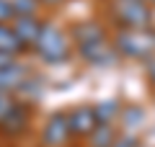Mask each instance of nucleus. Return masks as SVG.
Returning a JSON list of instances; mask_svg holds the SVG:
<instances>
[{"label": "nucleus", "mask_w": 155, "mask_h": 147, "mask_svg": "<svg viewBox=\"0 0 155 147\" xmlns=\"http://www.w3.org/2000/svg\"><path fill=\"white\" fill-rule=\"evenodd\" d=\"M96 114H98V121L111 124L116 114H122V109H119V103H116V101H101V103L96 106Z\"/></svg>", "instance_id": "nucleus-12"}, {"label": "nucleus", "mask_w": 155, "mask_h": 147, "mask_svg": "<svg viewBox=\"0 0 155 147\" xmlns=\"http://www.w3.org/2000/svg\"><path fill=\"white\" fill-rule=\"evenodd\" d=\"M0 52H8V54H16V52H23L21 41H18L13 26L8 23H0Z\"/></svg>", "instance_id": "nucleus-11"}, {"label": "nucleus", "mask_w": 155, "mask_h": 147, "mask_svg": "<svg viewBox=\"0 0 155 147\" xmlns=\"http://www.w3.org/2000/svg\"><path fill=\"white\" fill-rule=\"evenodd\" d=\"M137 147H145V145H137Z\"/></svg>", "instance_id": "nucleus-22"}, {"label": "nucleus", "mask_w": 155, "mask_h": 147, "mask_svg": "<svg viewBox=\"0 0 155 147\" xmlns=\"http://www.w3.org/2000/svg\"><path fill=\"white\" fill-rule=\"evenodd\" d=\"M111 147H137V139H134L132 134H122V137H116V139H114Z\"/></svg>", "instance_id": "nucleus-17"}, {"label": "nucleus", "mask_w": 155, "mask_h": 147, "mask_svg": "<svg viewBox=\"0 0 155 147\" xmlns=\"http://www.w3.org/2000/svg\"><path fill=\"white\" fill-rule=\"evenodd\" d=\"M39 8V0H13V13L16 16H34Z\"/></svg>", "instance_id": "nucleus-13"}, {"label": "nucleus", "mask_w": 155, "mask_h": 147, "mask_svg": "<svg viewBox=\"0 0 155 147\" xmlns=\"http://www.w3.org/2000/svg\"><path fill=\"white\" fill-rule=\"evenodd\" d=\"M114 47L124 57L147 60L155 54V34L150 28H122L114 39Z\"/></svg>", "instance_id": "nucleus-2"}, {"label": "nucleus", "mask_w": 155, "mask_h": 147, "mask_svg": "<svg viewBox=\"0 0 155 147\" xmlns=\"http://www.w3.org/2000/svg\"><path fill=\"white\" fill-rule=\"evenodd\" d=\"M26 77H28V70L21 65V62H13V65H8V67H0V90H5V93L18 90V88L26 83Z\"/></svg>", "instance_id": "nucleus-9"}, {"label": "nucleus", "mask_w": 155, "mask_h": 147, "mask_svg": "<svg viewBox=\"0 0 155 147\" xmlns=\"http://www.w3.org/2000/svg\"><path fill=\"white\" fill-rule=\"evenodd\" d=\"M111 13L122 28H150L153 23L147 0H111Z\"/></svg>", "instance_id": "nucleus-4"}, {"label": "nucleus", "mask_w": 155, "mask_h": 147, "mask_svg": "<svg viewBox=\"0 0 155 147\" xmlns=\"http://www.w3.org/2000/svg\"><path fill=\"white\" fill-rule=\"evenodd\" d=\"M8 18H16V13H13V0H0V23H5Z\"/></svg>", "instance_id": "nucleus-15"}, {"label": "nucleus", "mask_w": 155, "mask_h": 147, "mask_svg": "<svg viewBox=\"0 0 155 147\" xmlns=\"http://www.w3.org/2000/svg\"><path fill=\"white\" fill-rule=\"evenodd\" d=\"M16 103H18V101H16V98L11 96V93L0 90V121H3V119H5L8 114H11V109H13Z\"/></svg>", "instance_id": "nucleus-14"}, {"label": "nucleus", "mask_w": 155, "mask_h": 147, "mask_svg": "<svg viewBox=\"0 0 155 147\" xmlns=\"http://www.w3.org/2000/svg\"><path fill=\"white\" fill-rule=\"evenodd\" d=\"M67 119H70L72 137H78V139H83V137L88 139L91 132L101 124L98 114H96V106H78V109H72L70 114H67Z\"/></svg>", "instance_id": "nucleus-6"}, {"label": "nucleus", "mask_w": 155, "mask_h": 147, "mask_svg": "<svg viewBox=\"0 0 155 147\" xmlns=\"http://www.w3.org/2000/svg\"><path fill=\"white\" fill-rule=\"evenodd\" d=\"M70 137H72V132H70V119H67V114L54 111V114L47 119L44 129H41V147H65Z\"/></svg>", "instance_id": "nucleus-5"}, {"label": "nucleus", "mask_w": 155, "mask_h": 147, "mask_svg": "<svg viewBox=\"0 0 155 147\" xmlns=\"http://www.w3.org/2000/svg\"><path fill=\"white\" fill-rule=\"evenodd\" d=\"M147 5H155V0H147Z\"/></svg>", "instance_id": "nucleus-21"}, {"label": "nucleus", "mask_w": 155, "mask_h": 147, "mask_svg": "<svg viewBox=\"0 0 155 147\" xmlns=\"http://www.w3.org/2000/svg\"><path fill=\"white\" fill-rule=\"evenodd\" d=\"M145 72H147V80H150V85H153V90H155V54L145 60Z\"/></svg>", "instance_id": "nucleus-18"}, {"label": "nucleus", "mask_w": 155, "mask_h": 147, "mask_svg": "<svg viewBox=\"0 0 155 147\" xmlns=\"http://www.w3.org/2000/svg\"><path fill=\"white\" fill-rule=\"evenodd\" d=\"M153 21H155V16H153Z\"/></svg>", "instance_id": "nucleus-23"}, {"label": "nucleus", "mask_w": 155, "mask_h": 147, "mask_svg": "<svg viewBox=\"0 0 155 147\" xmlns=\"http://www.w3.org/2000/svg\"><path fill=\"white\" fill-rule=\"evenodd\" d=\"M28 121H31V106L21 101V103H16L11 109V114H8L5 119L0 121V132L5 137H18V134L26 132Z\"/></svg>", "instance_id": "nucleus-7"}, {"label": "nucleus", "mask_w": 155, "mask_h": 147, "mask_svg": "<svg viewBox=\"0 0 155 147\" xmlns=\"http://www.w3.org/2000/svg\"><path fill=\"white\" fill-rule=\"evenodd\" d=\"M124 119H129V126H137L140 124V119H142V111L140 109H124Z\"/></svg>", "instance_id": "nucleus-16"}, {"label": "nucleus", "mask_w": 155, "mask_h": 147, "mask_svg": "<svg viewBox=\"0 0 155 147\" xmlns=\"http://www.w3.org/2000/svg\"><path fill=\"white\" fill-rule=\"evenodd\" d=\"M34 52H36L44 62H49V65H60V62H65L67 54H70V41H67V36L54 26V23H44V26H41V34H39V39H36Z\"/></svg>", "instance_id": "nucleus-3"}, {"label": "nucleus", "mask_w": 155, "mask_h": 147, "mask_svg": "<svg viewBox=\"0 0 155 147\" xmlns=\"http://www.w3.org/2000/svg\"><path fill=\"white\" fill-rule=\"evenodd\" d=\"M72 39H75V47L85 62H91V65H114L116 62L119 52H116L114 41H109L98 21H83L72 26Z\"/></svg>", "instance_id": "nucleus-1"}, {"label": "nucleus", "mask_w": 155, "mask_h": 147, "mask_svg": "<svg viewBox=\"0 0 155 147\" xmlns=\"http://www.w3.org/2000/svg\"><path fill=\"white\" fill-rule=\"evenodd\" d=\"M13 54H8V52H0V67H8V65H13Z\"/></svg>", "instance_id": "nucleus-19"}, {"label": "nucleus", "mask_w": 155, "mask_h": 147, "mask_svg": "<svg viewBox=\"0 0 155 147\" xmlns=\"http://www.w3.org/2000/svg\"><path fill=\"white\" fill-rule=\"evenodd\" d=\"M114 139H116L114 126L101 121V124L96 126L93 132H91V137H88V147H111V145H114Z\"/></svg>", "instance_id": "nucleus-10"}, {"label": "nucleus", "mask_w": 155, "mask_h": 147, "mask_svg": "<svg viewBox=\"0 0 155 147\" xmlns=\"http://www.w3.org/2000/svg\"><path fill=\"white\" fill-rule=\"evenodd\" d=\"M41 26L44 23L39 21L36 16H16L13 18V31H16L18 41H21V49H34L36 47V39L41 34Z\"/></svg>", "instance_id": "nucleus-8"}, {"label": "nucleus", "mask_w": 155, "mask_h": 147, "mask_svg": "<svg viewBox=\"0 0 155 147\" xmlns=\"http://www.w3.org/2000/svg\"><path fill=\"white\" fill-rule=\"evenodd\" d=\"M44 3H60V0H44Z\"/></svg>", "instance_id": "nucleus-20"}]
</instances>
